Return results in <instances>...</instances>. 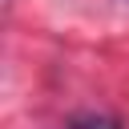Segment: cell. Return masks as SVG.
Masks as SVG:
<instances>
[{"mask_svg":"<svg viewBox=\"0 0 129 129\" xmlns=\"http://www.w3.org/2000/svg\"><path fill=\"white\" fill-rule=\"evenodd\" d=\"M73 129H117V121H109V117H77Z\"/></svg>","mask_w":129,"mask_h":129,"instance_id":"cell-1","label":"cell"}]
</instances>
